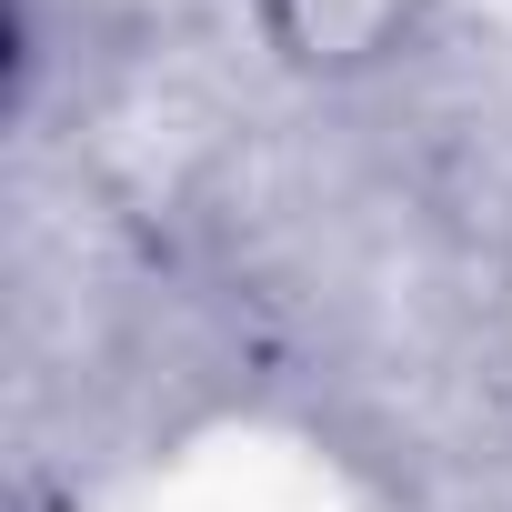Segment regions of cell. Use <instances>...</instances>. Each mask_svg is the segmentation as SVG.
Here are the masks:
<instances>
[{
  "label": "cell",
  "mask_w": 512,
  "mask_h": 512,
  "mask_svg": "<svg viewBox=\"0 0 512 512\" xmlns=\"http://www.w3.org/2000/svg\"><path fill=\"white\" fill-rule=\"evenodd\" d=\"M452 0H241L262 61L292 91H372L432 51Z\"/></svg>",
  "instance_id": "1"
},
{
  "label": "cell",
  "mask_w": 512,
  "mask_h": 512,
  "mask_svg": "<svg viewBox=\"0 0 512 512\" xmlns=\"http://www.w3.org/2000/svg\"><path fill=\"white\" fill-rule=\"evenodd\" d=\"M492 362H502V392H512V251H502V282H492Z\"/></svg>",
  "instance_id": "2"
}]
</instances>
